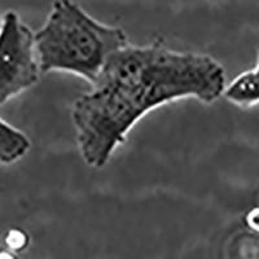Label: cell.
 I'll return each instance as SVG.
<instances>
[{
	"instance_id": "1",
	"label": "cell",
	"mask_w": 259,
	"mask_h": 259,
	"mask_svg": "<svg viewBox=\"0 0 259 259\" xmlns=\"http://www.w3.org/2000/svg\"><path fill=\"white\" fill-rule=\"evenodd\" d=\"M226 73L209 55L168 50L161 43L126 46L113 53L91 90L71 108L85 165L103 168L147 113L179 99L214 103Z\"/></svg>"
},
{
	"instance_id": "2",
	"label": "cell",
	"mask_w": 259,
	"mask_h": 259,
	"mask_svg": "<svg viewBox=\"0 0 259 259\" xmlns=\"http://www.w3.org/2000/svg\"><path fill=\"white\" fill-rule=\"evenodd\" d=\"M126 46L123 29L99 22L73 0H55L45 25L35 32L41 74L71 73L91 85L109 57Z\"/></svg>"
},
{
	"instance_id": "3",
	"label": "cell",
	"mask_w": 259,
	"mask_h": 259,
	"mask_svg": "<svg viewBox=\"0 0 259 259\" xmlns=\"http://www.w3.org/2000/svg\"><path fill=\"white\" fill-rule=\"evenodd\" d=\"M40 66L35 34L16 12H7L0 29V106L38 83Z\"/></svg>"
},
{
	"instance_id": "4",
	"label": "cell",
	"mask_w": 259,
	"mask_h": 259,
	"mask_svg": "<svg viewBox=\"0 0 259 259\" xmlns=\"http://www.w3.org/2000/svg\"><path fill=\"white\" fill-rule=\"evenodd\" d=\"M223 97L230 103L244 108L259 103V69L240 74L226 85Z\"/></svg>"
},
{
	"instance_id": "5",
	"label": "cell",
	"mask_w": 259,
	"mask_h": 259,
	"mask_svg": "<svg viewBox=\"0 0 259 259\" xmlns=\"http://www.w3.org/2000/svg\"><path fill=\"white\" fill-rule=\"evenodd\" d=\"M31 143L26 134L0 118V163H13L29 152Z\"/></svg>"
},
{
	"instance_id": "6",
	"label": "cell",
	"mask_w": 259,
	"mask_h": 259,
	"mask_svg": "<svg viewBox=\"0 0 259 259\" xmlns=\"http://www.w3.org/2000/svg\"><path fill=\"white\" fill-rule=\"evenodd\" d=\"M4 241H6L8 250L13 251V253H18V251H22L24 249H26L27 245H29V235L24 230L12 228V230H9L6 233Z\"/></svg>"
},
{
	"instance_id": "7",
	"label": "cell",
	"mask_w": 259,
	"mask_h": 259,
	"mask_svg": "<svg viewBox=\"0 0 259 259\" xmlns=\"http://www.w3.org/2000/svg\"><path fill=\"white\" fill-rule=\"evenodd\" d=\"M246 224L250 230L259 232V207H255L247 212Z\"/></svg>"
},
{
	"instance_id": "8",
	"label": "cell",
	"mask_w": 259,
	"mask_h": 259,
	"mask_svg": "<svg viewBox=\"0 0 259 259\" xmlns=\"http://www.w3.org/2000/svg\"><path fill=\"white\" fill-rule=\"evenodd\" d=\"M0 259H17V256L11 250H2L0 251Z\"/></svg>"
},
{
	"instance_id": "9",
	"label": "cell",
	"mask_w": 259,
	"mask_h": 259,
	"mask_svg": "<svg viewBox=\"0 0 259 259\" xmlns=\"http://www.w3.org/2000/svg\"><path fill=\"white\" fill-rule=\"evenodd\" d=\"M2 25H3V18H0V29H2Z\"/></svg>"
},
{
	"instance_id": "10",
	"label": "cell",
	"mask_w": 259,
	"mask_h": 259,
	"mask_svg": "<svg viewBox=\"0 0 259 259\" xmlns=\"http://www.w3.org/2000/svg\"><path fill=\"white\" fill-rule=\"evenodd\" d=\"M256 68L259 69V48H258V66H256Z\"/></svg>"
}]
</instances>
